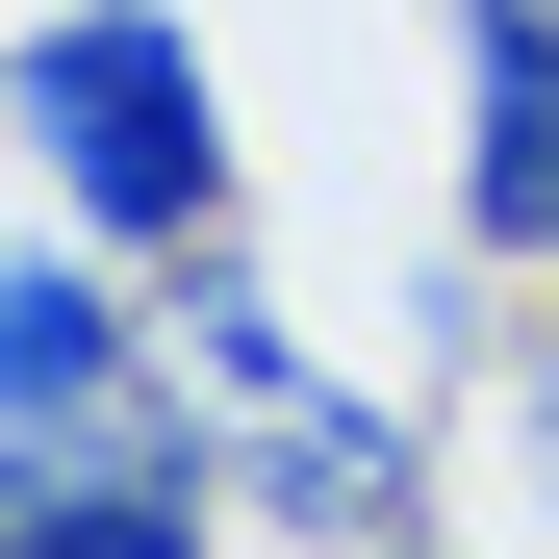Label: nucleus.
Instances as JSON below:
<instances>
[{
  "instance_id": "obj_1",
  "label": "nucleus",
  "mask_w": 559,
  "mask_h": 559,
  "mask_svg": "<svg viewBox=\"0 0 559 559\" xmlns=\"http://www.w3.org/2000/svg\"><path fill=\"white\" fill-rule=\"evenodd\" d=\"M26 178L103 254H204L229 229V76H204V26L178 0H26Z\"/></svg>"
},
{
  "instance_id": "obj_2",
  "label": "nucleus",
  "mask_w": 559,
  "mask_h": 559,
  "mask_svg": "<svg viewBox=\"0 0 559 559\" xmlns=\"http://www.w3.org/2000/svg\"><path fill=\"white\" fill-rule=\"evenodd\" d=\"M229 509H254V457H229L204 382H153V407H103V432H26V457H0V559H229Z\"/></svg>"
},
{
  "instance_id": "obj_3",
  "label": "nucleus",
  "mask_w": 559,
  "mask_h": 559,
  "mask_svg": "<svg viewBox=\"0 0 559 559\" xmlns=\"http://www.w3.org/2000/svg\"><path fill=\"white\" fill-rule=\"evenodd\" d=\"M128 280H153V254H103L76 204L0 254V457H26V432H103V407H153V382H178V331L128 306Z\"/></svg>"
},
{
  "instance_id": "obj_4",
  "label": "nucleus",
  "mask_w": 559,
  "mask_h": 559,
  "mask_svg": "<svg viewBox=\"0 0 559 559\" xmlns=\"http://www.w3.org/2000/svg\"><path fill=\"white\" fill-rule=\"evenodd\" d=\"M457 254L559 280V0H457Z\"/></svg>"
},
{
  "instance_id": "obj_5",
  "label": "nucleus",
  "mask_w": 559,
  "mask_h": 559,
  "mask_svg": "<svg viewBox=\"0 0 559 559\" xmlns=\"http://www.w3.org/2000/svg\"><path fill=\"white\" fill-rule=\"evenodd\" d=\"M229 457H254V509H280V534H331V559L432 509V457H407V407H356V382H280V407H254Z\"/></svg>"
},
{
  "instance_id": "obj_6",
  "label": "nucleus",
  "mask_w": 559,
  "mask_h": 559,
  "mask_svg": "<svg viewBox=\"0 0 559 559\" xmlns=\"http://www.w3.org/2000/svg\"><path fill=\"white\" fill-rule=\"evenodd\" d=\"M153 331H178V382H204L229 432H254L280 382H331V356H306V331H280V306H254V280H229V229H204V254H153Z\"/></svg>"
},
{
  "instance_id": "obj_7",
  "label": "nucleus",
  "mask_w": 559,
  "mask_h": 559,
  "mask_svg": "<svg viewBox=\"0 0 559 559\" xmlns=\"http://www.w3.org/2000/svg\"><path fill=\"white\" fill-rule=\"evenodd\" d=\"M356 559H457V534H432V509H407V534H356Z\"/></svg>"
},
{
  "instance_id": "obj_8",
  "label": "nucleus",
  "mask_w": 559,
  "mask_h": 559,
  "mask_svg": "<svg viewBox=\"0 0 559 559\" xmlns=\"http://www.w3.org/2000/svg\"><path fill=\"white\" fill-rule=\"evenodd\" d=\"M534 457H559V356H534Z\"/></svg>"
}]
</instances>
